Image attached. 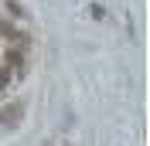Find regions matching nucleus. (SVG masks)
<instances>
[{
    "mask_svg": "<svg viewBox=\"0 0 150 146\" xmlns=\"http://www.w3.org/2000/svg\"><path fill=\"white\" fill-rule=\"evenodd\" d=\"M21 116H24V102H10V105H4V109H0V126L14 129V126L21 122Z\"/></svg>",
    "mask_w": 150,
    "mask_h": 146,
    "instance_id": "obj_1",
    "label": "nucleus"
},
{
    "mask_svg": "<svg viewBox=\"0 0 150 146\" xmlns=\"http://www.w3.org/2000/svg\"><path fill=\"white\" fill-rule=\"evenodd\" d=\"M7 65L10 68H14V72H24V48H7ZM7 65H4V68H7Z\"/></svg>",
    "mask_w": 150,
    "mask_h": 146,
    "instance_id": "obj_2",
    "label": "nucleus"
},
{
    "mask_svg": "<svg viewBox=\"0 0 150 146\" xmlns=\"http://www.w3.org/2000/svg\"><path fill=\"white\" fill-rule=\"evenodd\" d=\"M0 34H4V37H17V41H24V34H21V31H14V24H10V20H0Z\"/></svg>",
    "mask_w": 150,
    "mask_h": 146,
    "instance_id": "obj_3",
    "label": "nucleus"
},
{
    "mask_svg": "<svg viewBox=\"0 0 150 146\" xmlns=\"http://www.w3.org/2000/svg\"><path fill=\"white\" fill-rule=\"evenodd\" d=\"M10 85V68H0V92Z\"/></svg>",
    "mask_w": 150,
    "mask_h": 146,
    "instance_id": "obj_4",
    "label": "nucleus"
}]
</instances>
